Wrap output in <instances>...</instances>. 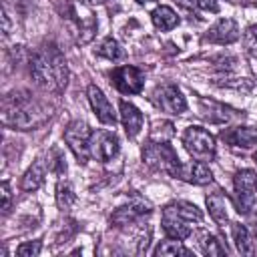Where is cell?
<instances>
[{"instance_id":"6da1fadb","label":"cell","mask_w":257,"mask_h":257,"mask_svg":"<svg viewBox=\"0 0 257 257\" xmlns=\"http://www.w3.org/2000/svg\"><path fill=\"white\" fill-rule=\"evenodd\" d=\"M30 74L38 86L50 92L64 90L68 82V66L62 52L54 44H44L30 60Z\"/></svg>"},{"instance_id":"7a4b0ae2","label":"cell","mask_w":257,"mask_h":257,"mask_svg":"<svg viewBox=\"0 0 257 257\" xmlns=\"http://www.w3.org/2000/svg\"><path fill=\"white\" fill-rule=\"evenodd\" d=\"M48 110L24 90H14L2 100V122L12 128L28 131L40 126L48 118Z\"/></svg>"},{"instance_id":"3957f363","label":"cell","mask_w":257,"mask_h":257,"mask_svg":"<svg viewBox=\"0 0 257 257\" xmlns=\"http://www.w3.org/2000/svg\"><path fill=\"white\" fill-rule=\"evenodd\" d=\"M143 161L149 167H153L157 171H163V173H167L171 177H179L181 165H183L179 161L175 149L171 145L163 143V141H159V143H155V141L147 143L145 149H143Z\"/></svg>"},{"instance_id":"277c9868","label":"cell","mask_w":257,"mask_h":257,"mask_svg":"<svg viewBox=\"0 0 257 257\" xmlns=\"http://www.w3.org/2000/svg\"><path fill=\"white\" fill-rule=\"evenodd\" d=\"M183 145L195 161L207 163V161H213L215 157V139L209 131L201 126H189L183 133Z\"/></svg>"},{"instance_id":"5b68a950","label":"cell","mask_w":257,"mask_h":257,"mask_svg":"<svg viewBox=\"0 0 257 257\" xmlns=\"http://www.w3.org/2000/svg\"><path fill=\"white\" fill-rule=\"evenodd\" d=\"M235 207L241 215H249L257 207V175L249 169L235 175Z\"/></svg>"},{"instance_id":"8992f818","label":"cell","mask_w":257,"mask_h":257,"mask_svg":"<svg viewBox=\"0 0 257 257\" xmlns=\"http://www.w3.org/2000/svg\"><path fill=\"white\" fill-rule=\"evenodd\" d=\"M90 137L92 131L82 120H72L64 131V141L70 147L72 155L78 159V163H86L90 157Z\"/></svg>"},{"instance_id":"52a82bcc","label":"cell","mask_w":257,"mask_h":257,"mask_svg":"<svg viewBox=\"0 0 257 257\" xmlns=\"http://www.w3.org/2000/svg\"><path fill=\"white\" fill-rule=\"evenodd\" d=\"M151 100L155 102L157 108L169 112V114H181L185 112L187 108V102H185V96L181 94V90L173 84H163V86H157Z\"/></svg>"},{"instance_id":"ba28073f","label":"cell","mask_w":257,"mask_h":257,"mask_svg":"<svg viewBox=\"0 0 257 257\" xmlns=\"http://www.w3.org/2000/svg\"><path fill=\"white\" fill-rule=\"evenodd\" d=\"M110 80L114 84V88L122 94H137L143 90L145 84V76L137 66H118L110 72Z\"/></svg>"},{"instance_id":"9c48e42d","label":"cell","mask_w":257,"mask_h":257,"mask_svg":"<svg viewBox=\"0 0 257 257\" xmlns=\"http://www.w3.org/2000/svg\"><path fill=\"white\" fill-rule=\"evenodd\" d=\"M118 153V139L110 131H96L90 137V157L100 163L110 161Z\"/></svg>"},{"instance_id":"30bf717a","label":"cell","mask_w":257,"mask_h":257,"mask_svg":"<svg viewBox=\"0 0 257 257\" xmlns=\"http://www.w3.org/2000/svg\"><path fill=\"white\" fill-rule=\"evenodd\" d=\"M88 100H90V106L96 114V118L104 124H114L116 122V114L112 110V104L108 102V98L104 96V92L96 86V84H90L88 86Z\"/></svg>"},{"instance_id":"8fae6325","label":"cell","mask_w":257,"mask_h":257,"mask_svg":"<svg viewBox=\"0 0 257 257\" xmlns=\"http://www.w3.org/2000/svg\"><path fill=\"white\" fill-rule=\"evenodd\" d=\"M163 229H165V233H167L169 237H173V239H185V237L191 235V225H189V221L183 219V217L175 211L173 205L165 207V211H163Z\"/></svg>"},{"instance_id":"7c38bea8","label":"cell","mask_w":257,"mask_h":257,"mask_svg":"<svg viewBox=\"0 0 257 257\" xmlns=\"http://www.w3.org/2000/svg\"><path fill=\"white\" fill-rule=\"evenodd\" d=\"M237 38H239V28H237L235 20H231V18H221L205 34L207 42H217V44H231Z\"/></svg>"},{"instance_id":"4fadbf2b","label":"cell","mask_w":257,"mask_h":257,"mask_svg":"<svg viewBox=\"0 0 257 257\" xmlns=\"http://www.w3.org/2000/svg\"><path fill=\"white\" fill-rule=\"evenodd\" d=\"M151 211V205L147 203V201H135V203H131V205H124V207H118L112 215H110V223H114V225H128V223H133V221H137L139 217H143V215H147Z\"/></svg>"},{"instance_id":"5bb4252c","label":"cell","mask_w":257,"mask_h":257,"mask_svg":"<svg viewBox=\"0 0 257 257\" xmlns=\"http://www.w3.org/2000/svg\"><path fill=\"white\" fill-rule=\"evenodd\" d=\"M221 137L231 147H241V149H253L257 143V131L251 126H235L229 131H223Z\"/></svg>"},{"instance_id":"9a60e30c","label":"cell","mask_w":257,"mask_h":257,"mask_svg":"<svg viewBox=\"0 0 257 257\" xmlns=\"http://www.w3.org/2000/svg\"><path fill=\"white\" fill-rule=\"evenodd\" d=\"M179 179L189 181V183H195V185H207V183L213 181V173L207 167V163L195 161V163H189V165H181Z\"/></svg>"},{"instance_id":"2e32d148","label":"cell","mask_w":257,"mask_h":257,"mask_svg":"<svg viewBox=\"0 0 257 257\" xmlns=\"http://www.w3.org/2000/svg\"><path fill=\"white\" fill-rule=\"evenodd\" d=\"M120 118H122V126L126 131V135L133 139L139 135V131L143 128V114L141 110L126 100H120Z\"/></svg>"},{"instance_id":"e0dca14e","label":"cell","mask_w":257,"mask_h":257,"mask_svg":"<svg viewBox=\"0 0 257 257\" xmlns=\"http://www.w3.org/2000/svg\"><path fill=\"white\" fill-rule=\"evenodd\" d=\"M207 209H209V213H211L215 223H219V225L227 223V219H229L227 217V199H225V195L221 191H217V193L207 197Z\"/></svg>"},{"instance_id":"ac0fdd59","label":"cell","mask_w":257,"mask_h":257,"mask_svg":"<svg viewBox=\"0 0 257 257\" xmlns=\"http://www.w3.org/2000/svg\"><path fill=\"white\" fill-rule=\"evenodd\" d=\"M231 233H233L235 247H237V251H239L241 255H253V253L257 251V249H255V245H253V241H251V235H249V231H247V227H245V225H241V223H233Z\"/></svg>"},{"instance_id":"d6986e66","label":"cell","mask_w":257,"mask_h":257,"mask_svg":"<svg viewBox=\"0 0 257 257\" xmlns=\"http://www.w3.org/2000/svg\"><path fill=\"white\" fill-rule=\"evenodd\" d=\"M151 18H153V24H155L159 30H171V28H175V26L179 24V16H177L175 10L169 8V6H159V8H155V12L151 14Z\"/></svg>"},{"instance_id":"ffe728a7","label":"cell","mask_w":257,"mask_h":257,"mask_svg":"<svg viewBox=\"0 0 257 257\" xmlns=\"http://www.w3.org/2000/svg\"><path fill=\"white\" fill-rule=\"evenodd\" d=\"M42 181H44V167H42V163L38 161V163H34V165L24 173V177H22V189H24V191H36V189L42 185Z\"/></svg>"},{"instance_id":"44dd1931","label":"cell","mask_w":257,"mask_h":257,"mask_svg":"<svg viewBox=\"0 0 257 257\" xmlns=\"http://www.w3.org/2000/svg\"><path fill=\"white\" fill-rule=\"evenodd\" d=\"M199 245H201L205 255H227V245L219 237H215L211 233H203Z\"/></svg>"},{"instance_id":"7402d4cb","label":"cell","mask_w":257,"mask_h":257,"mask_svg":"<svg viewBox=\"0 0 257 257\" xmlns=\"http://www.w3.org/2000/svg\"><path fill=\"white\" fill-rule=\"evenodd\" d=\"M96 52L108 60H120L124 56V50L120 48V44L114 40V38H104L100 42V46L96 48Z\"/></svg>"},{"instance_id":"603a6c76","label":"cell","mask_w":257,"mask_h":257,"mask_svg":"<svg viewBox=\"0 0 257 257\" xmlns=\"http://www.w3.org/2000/svg\"><path fill=\"white\" fill-rule=\"evenodd\" d=\"M191 251L187 247L181 245V239H169V241H163L159 243V247L155 249V255H189Z\"/></svg>"},{"instance_id":"cb8c5ba5","label":"cell","mask_w":257,"mask_h":257,"mask_svg":"<svg viewBox=\"0 0 257 257\" xmlns=\"http://www.w3.org/2000/svg\"><path fill=\"white\" fill-rule=\"evenodd\" d=\"M173 207H175V211L183 217V219H187L189 223H193V221H203V213L193 205V203H187V201H179V203H173Z\"/></svg>"},{"instance_id":"d4e9b609","label":"cell","mask_w":257,"mask_h":257,"mask_svg":"<svg viewBox=\"0 0 257 257\" xmlns=\"http://www.w3.org/2000/svg\"><path fill=\"white\" fill-rule=\"evenodd\" d=\"M173 124L171 122H155L153 124V133H151V137H153V141H167V139H171L173 137Z\"/></svg>"},{"instance_id":"484cf974","label":"cell","mask_w":257,"mask_h":257,"mask_svg":"<svg viewBox=\"0 0 257 257\" xmlns=\"http://www.w3.org/2000/svg\"><path fill=\"white\" fill-rule=\"evenodd\" d=\"M56 191H58V193H56L58 207H60V209H68V207L74 203V193H72V189H70L68 185H58Z\"/></svg>"},{"instance_id":"4316f807","label":"cell","mask_w":257,"mask_h":257,"mask_svg":"<svg viewBox=\"0 0 257 257\" xmlns=\"http://www.w3.org/2000/svg\"><path fill=\"white\" fill-rule=\"evenodd\" d=\"M243 40H245V48L249 50V54L257 58V24H255V26H249V28L245 30Z\"/></svg>"},{"instance_id":"83f0119b","label":"cell","mask_w":257,"mask_h":257,"mask_svg":"<svg viewBox=\"0 0 257 257\" xmlns=\"http://www.w3.org/2000/svg\"><path fill=\"white\" fill-rule=\"evenodd\" d=\"M42 249V243L40 241H28V243H22L18 249H16V255L18 257H36Z\"/></svg>"},{"instance_id":"f1b7e54d","label":"cell","mask_w":257,"mask_h":257,"mask_svg":"<svg viewBox=\"0 0 257 257\" xmlns=\"http://www.w3.org/2000/svg\"><path fill=\"white\" fill-rule=\"evenodd\" d=\"M10 199H12V195H10V183L4 181L2 183V213L4 215H8V211H10Z\"/></svg>"},{"instance_id":"f546056e","label":"cell","mask_w":257,"mask_h":257,"mask_svg":"<svg viewBox=\"0 0 257 257\" xmlns=\"http://www.w3.org/2000/svg\"><path fill=\"white\" fill-rule=\"evenodd\" d=\"M80 2H84V4H94V2H104V0H80Z\"/></svg>"},{"instance_id":"4dcf8cb0","label":"cell","mask_w":257,"mask_h":257,"mask_svg":"<svg viewBox=\"0 0 257 257\" xmlns=\"http://www.w3.org/2000/svg\"><path fill=\"white\" fill-rule=\"evenodd\" d=\"M139 4H149V2H155V0H137Z\"/></svg>"},{"instance_id":"1f68e13d","label":"cell","mask_w":257,"mask_h":257,"mask_svg":"<svg viewBox=\"0 0 257 257\" xmlns=\"http://www.w3.org/2000/svg\"><path fill=\"white\" fill-rule=\"evenodd\" d=\"M239 2H251V4H255V6H257V0H239Z\"/></svg>"}]
</instances>
